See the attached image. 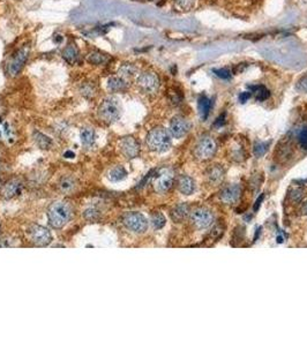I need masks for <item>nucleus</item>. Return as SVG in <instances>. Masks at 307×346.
<instances>
[{"instance_id":"ddd939ff","label":"nucleus","mask_w":307,"mask_h":346,"mask_svg":"<svg viewBox=\"0 0 307 346\" xmlns=\"http://www.w3.org/2000/svg\"><path fill=\"white\" fill-rule=\"evenodd\" d=\"M240 193H242V189H240L239 185L231 183V185L225 186L224 188L221 190L220 197L222 202H224V203L232 204L239 200Z\"/></svg>"},{"instance_id":"a878e982","label":"nucleus","mask_w":307,"mask_h":346,"mask_svg":"<svg viewBox=\"0 0 307 346\" xmlns=\"http://www.w3.org/2000/svg\"><path fill=\"white\" fill-rule=\"evenodd\" d=\"M250 88H251V90H252V93L255 95V98H257V101H259V102L266 101V99H268L269 96H271V93H269V90L264 86H252Z\"/></svg>"},{"instance_id":"ea45409f","label":"nucleus","mask_w":307,"mask_h":346,"mask_svg":"<svg viewBox=\"0 0 307 346\" xmlns=\"http://www.w3.org/2000/svg\"><path fill=\"white\" fill-rule=\"evenodd\" d=\"M65 157H66V158H73V157H74V153H72V152H67V153L65 154Z\"/></svg>"},{"instance_id":"2eb2a0df","label":"nucleus","mask_w":307,"mask_h":346,"mask_svg":"<svg viewBox=\"0 0 307 346\" xmlns=\"http://www.w3.org/2000/svg\"><path fill=\"white\" fill-rule=\"evenodd\" d=\"M178 189L181 194L192 195L195 190L194 180L188 175H181L178 179Z\"/></svg>"},{"instance_id":"39448f33","label":"nucleus","mask_w":307,"mask_h":346,"mask_svg":"<svg viewBox=\"0 0 307 346\" xmlns=\"http://www.w3.org/2000/svg\"><path fill=\"white\" fill-rule=\"evenodd\" d=\"M138 87L143 91L145 94L153 95L156 94L158 89H160V77L154 72H143L138 76L136 80Z\"/></svg>"},{"instance_id":"c756f323","label":"nucleus","mask_w":307,"mask_h":346,"mask_svg":"<svg viewBox=\"0 0 307 346\" xmlns=\"http://www.w3.org/2000/svg\"><path fill=\"white\" fill-rule=\"evenodd\" d=\"M197 0H175V5L180 10H190L195 5Z\"/></svg>"},{"instance_id":"f8f14e48","label":"nucleus","mask_w":307,"mask_h":346,"mask_svg":"<svg viewBox=\"0 0 307 346\" xmlns=\"http://www.w3.org/2000/svg\"><path fill=\"white\" fill-rule=\"evenodd\" d=\"M120 150L125 157L132 160V158L138 157L140 154V145L134 138L126 136L120 141Z\"/></svg>"},{"instance_id":"9d476101","label":"nucleus","mask_w":307,"mask_h":346,"mask_svg":"<svg viewBox=\"0 0 307 346\" xmlns=\"http://www.w3.org/2000/svg\"><path fill=\"white\" fill-rule=\"evenodd\" d=\"M192 125L183 117H175L170 123L169 132L175 139H181L191 131Z\"/></svg>"},{"instance_id":"4468645a","label":"nucleus","mask_w":307,"mask_h":346,"mask_svg":"<svg viewBox=\"0 0 307 346\" xmlns=\"http://www.w3.org/2000/svg\"><path fill=\"white\" fill-rule=\"evenodd\" d=\"M21 189H22V183L20 182V180L13 179L7 182L6 185H3L1 189V194L5 198H12L20 194Z\"/></svg>"},{"instance_id":"4be33fe9","label":"nucleus","mask_w":307,"mask_h":346,"mask_svg":"<svg viewBox=\"0 0 307 346\" xmlns=\"http://www.w3.org/2000/svg\"><path fill=\"white\" fill-rule=\"evenodd\" d=\"M126 176H127V171L125 170L123 167H116L111 169L108 174V178L113 182L123 181L124 179H126Z\"/></svg>"},{"instance_id":"c9c22d12","label":"nucleus","mask_w":307,"mask_h":346,"mask_svg":"<svg viewBox=\"0 0 307 346\" xmlns=\"http://www.w3.org/2000/svg\"><path fill=\"white\" fill-rule=\"evenodd\" d=\"M98 216H99V212H98V210H96L95 208L88 209V210H86V212H84V217H86V218L89 219V220L97 219Z\"/></svg>"},{"instance_id":"e433bc0d","label":"nucleus","mask_w":307,"mask_h":346,"mask_svg":"<svg viewBox=\"0 0 307 346\" xmlns=\"http://www.w3.org/2000/svg\"><path fill=\"white\" fill-rule=\"evenodd\" d=\"M251 97H252V93H250V91H245V93H242L239 95V101L240 103H246Z\"/></svg>"},{"instance_id":"b1692460","label":"nucleus","mask_w":307,"mask_h":346,"mask_svg":"<svg viewBox=\"0 0 307 346\" xmlns=\"http://www.w3.org/2000/svg\"><path fill=\"white\" fill-rule=\"evenodd\" d=\"M76 181L73 176H62L59 182V188L62 193H71L75 189Z\"/></svg>"},{"instance_id":"58836bf2","label":"nucleus","mask_w":307,"mask_h":346,"mask_svg":"<svg viewBox=\"0 0 307 346\" xmlns=\"http://www.w3.org/2000/svg\"><path fill=\"white\" fill-rule=\"evenodd\" d=\"M262 198H264V196H260V197H259V200L257 201V205H255V210H258L259 205H260V204H261V201H262Z\"/></svg>"},{"instance_id":"f704fd0d","label":"nucleus","mask_w":307,"mask_h":346,"mask_svg":"<svg viewBox=\"0 0 307 346\" xmlns=\"http://www.w3.org/2000/svg\"><path fill=\"white\" fill-rule=\"evenodd\" d=\"M298 141H299V143H301V146L303 147V148L307 150V127L304 128V130H302L301 133H299Z\"/></svg>"},{"instance_id":"7c9ffc66","label":"nucleus","mask_w":307,"mask_h":346,"mask_svg":"<svg viewBox=\"0 0 307 346\" xmlns=\"http://www.w3.org/2000/svg\"><path fill=\"white\" fill-rule=\"evenodd\" d=\"M296 89H297L298 93L307 94V74H305L304 76H302L301 79L298 80L297 86H296Z\"/></svg>"},{"instance_id":"f257e3e1","label":"nucleus","mask_w":307,"mask_h":346,"mask_svg":"<svg viewBox=\"0 0 307 346\" xmlns=\"http://www.w3.org/2000/svg\"><path fill=\"white\" fill-rule=\"evenodd\" d=\"M72 217L71 207L62 201H57L50 204L47 209V218L53 229H62Z\"/></svg>"},{"instance_id":"4c0bfd02","label":"nucleus","mask_w":307,"mask_h":346,"mask_svg":"<svg viewBox=\"0 0 307 346\" xmlns=\"http://www.w3.org/2000/svg\"><path fill=\"white\" fill-rule=\"evenodd\" d=\"M224 119H225V116H224V115H221V117L218 118V119L216 120V123H215L216 126H222V125L224 124Z\"/></svg>"},{"instance_id":"6e6552de","label":"nucleus","mask_w":307,"mask_h":346,"mask_svg":"<svg viewBox=\"0 0 307 346\" xmlns=\"http://www.w3.org/2000/svg\"><path fill=\"white\" fill-rule=\"evenodd\" d=\"M29 237H30V240L34 242L36 246H39V247H44V246H47L51 244L52 241V234L51 232L44 227L42 225H32L30 229H29Z\"/></svg>"},{"instance_id":"20e7f679","label":"nucleus","mask_w":307,"mask_h":346,"mask_svg":"<svg viewBox=\"0 0 307 346\" xmlns=\"http://www.w3.org/2000/svg\"><path fill=\"white\" fill-rule=\"evenodd\" d=\"M123 224L129 231L139 234L145 233L148 229V220L141 212H126L123 216Z\"/></svg>"},{"instance_id":"0eeeda50","label":"nucleus","mask_w":307,"mask_h":346,"mask_svg":"<svg viewBox=\"0 0 307 346\" xmlns=\"http://www.w3.org/2000/svg\"><path fill=\"white\" fill-rule=\"evenodd\" d=\"M217 145L215 140L210 136H205L198 142V145L195 146V155L200 160H210L214 155L216 154Z\"/></svg>"},{"instance_id":"f03ea898","label":"nucleus","mask_w":307,"mask_h":346,"mask_svg":"<svg viewBox=\"0 0 307 346\" xmlns=\"http://www.w3.org/2000/svg\"><path fill=\"white\" fill-rule=\"evenodd\" d=\"M147 145L150 150L155 153H165L171 148V134L163 127H156L151 130L147 135Z\"/></svg>"},{"instance_id":"6ab92c4d","label":"nucleus","mask_w":307,"mask_h":346,"mask_svg":"<svg viewBox=\"0 0 307 346\" xmlns=\"http://www.w3.org/2000/svg\"><path fill=\"white\" fill-rule=\"evenodd\" d=\"M188 213H190V207H188L186 203H181L173 209L171 212V217L175 222L180 223L187 218Z\"/></svg>"},{"instance_id":"bb28decb","label":"nucleus","mask_w":307,"mask_h":346,"mask_svg":"<svg viewBox=\"0 0 307 346\" xmlns=\"http://www.w3.org/2000/svg\"><path fill=\"white\" fill-rule=\"evenodd\" d=\"M108 60L109 58L101 52H91L87 56V61L91 65H104Z\"/></svg>"},{"instance_id":"c85d7f7f","label":"nucleus","mask_w":307,"mask_h":346,"mask_svg":"<svg viewBox=\"0 0 307 346\" xmlns=\"http://www.w3.org/2000/svg\"><path fill=\"white\" fill-rule=\"evenodd\" d=\"M165 223H166L165 217L160 212L155 213V215H153V217H151V224H153V226L156 230L162 229V227L165 225Z\"/></svg>"},{"instance_id":"aec40b11","label":"nucleus","mask_w":307,"mask_h":346,"mask_svg":"<svg viewBox=\"0 0 307 346\" xmlns=\"http://www.w3.org/2000/svg\"><path fill=\"white\" fill-rule=\"evenodd\" d=\"M80 139L81 143H82L84 147H87V148H89L95 142V131L90 127L82 128L80 133Z\"/></svg>"},{"instance_id":"423d86ee","label":"nucleus","mask_w":307,"mask_h":346,"mask_svg":"<svg viewBox=\"0 0 307 346\" xmlns=\"http://www.w3.org/2000/svg\"><path fill=\"white\" fill-rule=\"evenodd\" d=\"M191 222L199 230H206L214 222L213 212L206 208H197L191 212Z\"/></svg>"},{"instance_id":"f3484780","label":"nucleus","mask_w":307,"mask_h":346,"mask_svg":"<svg viewBox=\"0 0 307 346\" xmlns=\"http://www.w3.org/2000/svg\"><path fill=\"white\" fill-rule=\"evenodd\" d=\"M214 103L210 98H208L205 95H202V96L199 97L198 101V109H199V113L200 117H201L202 120H206L207 118H208L210 111H212Z\"/></svg>"},{"instance_id":"2f4dec72","label":"nucleus","mask_w":307,"mask_h":346,"mask_svg":"<svg viewBox=\"0 0 307 346\" xmlns=\"http://www.w3.org/2000/svg\"><path fill=\"white\" fill-rule=\"evenodd\" d=\"M290 197L292 201L296 202V203H297V202H301L303 200V197H304V190H303L302 188H296L291 192Z\"/></svg>"},{"instance_id":"473e14b6","label":"nucleus","mask_w":307,"mask_h":346,"mask_svg":"<svg viewBox=\"0 0 307 346\" xmlns=\"http://www.w3.org/2000/svg\"><path fill=\"white\" fill-rule=\"evenodd\" d=\"M81 94L86 97H92L95 95V89L92 84H83V87L81 88Z\"/></svg>"},{"instance_id":"9b49d317","label":"nucleus","mask_w":307,"mask_h":346,"mask_svg":"<svg viewBox=\"0 0 307 346\" xmlns=\"http://www.w3.org/2000/svg\"><path fill=\"white\" fill-rule=\"evenodd\" d=\"M173 181H175V176H173L172 171L164 169L158 173L156 179H155V189L158 193H166L172 187Z\"/></svg>"},{"instance_id":"5701e85b","label":"nucleus","mask_w":307,"mask_h":346,"mask_svg":"<svg viewBox=\"0 0 307 346\" xmlns=\"http://www.w3.org/2000/svg\"><path fill=\"white\" fill-rule=\"evenodd\" d=\"M223 176H224V170L220 167V165H214V167L208 171V180L212 183H214V185L221 182L222 179H223Z\"/></svg>"},{"instance_id":"393cba45","label":"nucleus","mask_w":307,"mask_h":346,"mask_svg":"<svg viewBox=\"0 0 307 346\" xmlns=\"http://www.w3.org/2000/svg\"><path fill=\"white\" fill-rule=\"evenodd\" d=\"M34 140L35 143L39 147L40 149H49L52 146V140L47 138L46 135H44L39 132H35L34 133Z\"/></svg>"},{"instance_id":"72a5a7b5","label":"nucleus","mask_w":307,"mask_h":346,"mask_svg":"<svg viewBox=\"0 0 307 346\" xmlns=\"http://www.w3.org/2000/svg\"><path fill=\"white\" fill-rule=\"evenodd\" d=\"M214 73H215L216 76L220 77V79L223 80H229L231 77V72L229 71L228 68H221V69H214Z\"/></svg>"},{"instance_id":"a211bd4d","label":"nucleus","mask_w":307,"mask_h":346,"mask_svg":"<svg viewBox=\"0 0 307 346\" xmlns=\"http://www.w3.org/2000/svg\"><path fill=\"white\" fill-rule=\"evenodd\" d=\"M108 88L111 91L118 93V91H125L128 88V83L126 80H124L123 77L118 76H111L108 80Z\"/></svg>"},{"instance_id":"1a4fd4ad","label":"nucleus","mask_w":307,"mask_h":346,"mask_svg":"<svg viewBox=\"0 0 307 346\" xmlns=\"http://www.w3.org/2000/svg\"><path fill=\"white\" fill-rule=\"evenodd\" d=\"M29 56V46H23L15 53L8 65V74L10 76H16L21 73L24 67L25 61Z\"/></svg>"},{"instance_id":"412c9836","label":"nucleus","mask_w":307,"mask_h":346,"mask_svg":"<svg viewBox=\"0 0 307 346\" xmlns=\"http://www.w3.org/2000/svg\"><path fill=\"white\" fill-rule=\"evenodd\" d=\"M136 73H138V69L134 65L132 64H124L121 67L119 68V71H118V75L120 77H123L124 80H131L136 75Z\"/></svg>"},{"instance_id":"dca6fc26","label":"nucleus","mask_w":307,"mask_h":346,"mask_svg":"<svg viewBox=\"0 0 307 346\" xmlns=\"http://www.w3.org/2000/svg\"><path fill=\"white\" fill-rule=\"evenodd\" d=\"M62 57L68 64L74 65L76 62H79L80 60V52L77 46L74 43H69L67 46L65 47L64 51H62Z\"/></svg>"},{"instance_id":"cd10ccee","label":"nucleus","mask_w":307,"mask_h":346,"mask_svg":"<svg viewBox=\"0 0 307 346\" xmlns=\"http://www.w3.org/2000/svg\"><path fill=\"white\" fill-rule=\"evenodd\" d=\"M271 145V142H258L254 146V155L257 157H262L264 155L268 152V147Z\"/></svg>"},{"instance_id":"a19ab883","label":"nucleus","mask_w":307,"mask_h":346,"mask_svg":"<svg viewBox=\"0 0 307 346\" xmlns=\"http://www.w3.org/2000/svg\"><path fill=\"white\" fill-rule=\"evenodd\" d=\"M303 212L306 213V215H307V202L304 204V207H303Z\"/></svg>"},{"instance_id":"7ed1b4c3","label":"nucleus","mask_w":307,"mask_h":346,"mask_svg":"<svg viewBox=\"0 0 307 346\" xmlns=\"http://www.w3.org/2000/svg\"><path fill=\"white\" fill-rule=\"evenodd\" d=\"M121 104L117 97H108L98 108V116L106 124H112L121 116Z\"/></svg>"}]
</instances>
